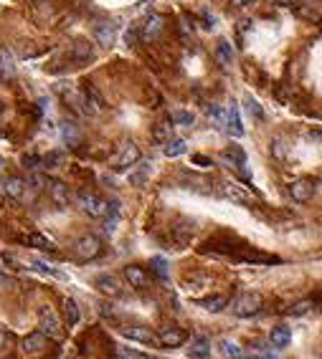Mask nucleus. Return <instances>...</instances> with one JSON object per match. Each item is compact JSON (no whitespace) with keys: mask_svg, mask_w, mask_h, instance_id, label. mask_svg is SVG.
Listing matches in <instances>:
<instances>
[{"mask_svg":"<svg viewBox=\"0 0 322 359\" xmlns=\"http://www.w3.org/2000/svg\"><path fill=\"white\" fill-rule=\"evenodd\" d=\"M76 208L89 218H104L107 215V200L97 197L92 193H76Z\"/></svg>","mask_w":322,"mask_h":359,"instance_id":"obj_1","label":"nucleus"},{"mask_svg":"<svg viewBox=\"0 0 322 359\" xmlns=\"http://www.w3.org/2000/svg\"><path fill=\"white\" fill-rule=\"evenodd\" d=\"M99 251H102V240H99L97 235H81V238H76L71 245V253L79 258V261H92V258L99 255Z\"/></svg>","mask_w":322,"mask_h":359,"instance_id":"obj_2","label":"nucleus"},{"mask_svg":"<svg viewBox=\"0 0 322 359\" xmlns=\"http://www.w3.org/2000/svg\"><path fill=\"white\" fill-rule=\"evenodd\" d=\"M231 311L241 319H251L261 311V296L259 294H241L234 304H231Z\"/></svg>","mask_w":322,"mask_h":359,"instance_id":"obj_3","label":"nucleus"},{"mask_svg":"<svg viewBox=\"0 0 322 359\" xmlns=\"http://www.w3.org/2000/svg\"><path fill=\"white\" fill-rule=\"evenodd\" d=\"M38 327H41V334H46V336H59L61 334V321H59L56 311H53L51 306L38 309Z\"/></svg>","mask_w":322,"mask_h":359,"instance_id":"obj_4","label":"nucleus"},{"mask_svg":"<svg viewBox=\"0 0 322 359\" xmlns=\"http://www.w3.org/2000/svg\"><path fill=\"white\" fill-rule=\"evenodd\" d=\"M137 160H140V147L129 139V142L122 144V152H119L117 162H114V170H117V172H127V170H129V167L135 165Z\"/></svg>","mask_w":322,"mask_h":359,"instance_id":"obj_5","label":"nucleus"},{"mask_svg":"<svg viewBox=\"0 0 322 359\" xmlns=\"http://www.w3.org/2000/svg\"><path fill=\"white\" fill-rule=\"evenodd\" d=\"M292 193V200H297V203H307V200H312L317 195V180H297V182H292L290 187Z\"/></svg>","mask_w":322,"mask_h":359,"instance_id":"obj_6","label":"nucleus"},{"mask_svg":"<svg viewBox=\"0 0 322 359\" xmlns=\"http://www.w3.org/2000/svg\"><path fill=\"white\" fill-rule=\"evenodd\" d=\"M94 286L102 291L104 296H109V299H119L122 296V284H119V278L112 276V273H99L94 278Z\"/></svg>","mask_w":322,"mask_h":359,"instance_id":"obj_7","label":"nucleus"},{"mask_svg":"<svg viewBox=\"0 0 322 359\" xmlns=\"http://www.w3.org/2000/svg\"><path fill=\"white\" fill-rule=\"evenodd\" d=\"M46 346H48L46 334H41V331H33V334H28L26 339L20 342V349H23V354H28V357L43 354V352H46Z\"/></svg>","mask_w":322,"mask_h":359,"instance_id":"obj_8","label":"nucleus"},{"mask_svg":"<svg viewBox=\"0 0 322 359\" xmlns=\"http://www.w3.org/2000/svg\"><path fill=\"white\" fill-rule=\"evenodd\" d=\"M122 334H125L129 342H140V344H147V346H160L158 344V334L150 331L147 327H125Z\"/></svg>","mask_w":322,"mask_h":359,"instance_id":"obj_9","label":"nucleus"},{"mask_svg":"<svg viewBox=\"0 0 322 359\" xmlns=\"http://www.w3.org/2000/svg\"><path fill=\"white\" fill-rule=\"evenodd\" d=\"M150 175H152V165L150 162H142V160H137L135 165H132V170H129V175H127V180H129V185H135V187H142L150 180Z\"/></svg>","mask_w":322,"mask_h":359,"instance_id":"obj_10","label":"nucleus"},{"mask_svg":"<svg viewBox=\"0 0 322 359\" xmlns=\"http://www.w3.org/2000/svg\"><path fill=\"white\" fill-rule=\"evenodd\" d=\"M162 26H165V23H162L160 15H147L145 23L137 28V30H140V38H142V41H155V38L162 33Z\"/></svg>","mask_w":322,"mask_h":359,"instance_id":"obj_11","label":"nucleus"},{"mask_svg":"<svg viewBox=\"0 0 322 359\" xmlns=\"http://www.w3.org/2000/svg\"><path fill=\"white\" fill-rule=\"evenodd\" d=\"M46 190H48V197L53 200V205H56V208H66V205H69V187H66L64 182L51 180V182H46Z\"/></svg>","mask_w":322,"mask_h":359,"instance_id":"obj_12","label":"nucleus"},{"mask_svg":"<svg viewBox=\"0 0 322 359\" xmlns=\"http://www.w3.org/2000/svg\"><path fill=\"white\" fill-rule=\"evenodd\" d=\"M31 271H36V273H41V276H51V278H59V281H66V276L64 271H59V268H53V266H48L46 261H38V258H28V263H26Z\"/></svg>","mask_w":322,"mask_h":359,"instance_id":"obj_13","label":"nucleus"},{"mask_svg":"<svg viewBox=\"0 0 322 359\" xmlns=\"http://www.w3.org/2000/svg\"><path fill=\"white\" fill-rule=\"evenodd\" d=\"M218 193L224 195L226 200H234V203H249V195L241 190V185H236V182H228V180H224V182H218Z\"/></svg>","mask_w":322,"mask_h":359,"instance_id":"obj_14","label":"nucleus"},{"mask_svg":"<svg viewBox=\"0 0 322 359\" xmlns=\"http://www.w3.org/2000/svg\"><path fill=\"white\" fill-rule=\"evenodd\" d=\"M125 278H127V284L135 291H145L147 288V273L142 271L140 266H125Z\"/></svg>","mask_w":322,"mask_h":359,"instance_id":"obj_15","label":"nucleus"},{"mask_svg":"<svg viewBox=\"0 0 322 359\" xmlns=\"http://www.w3.org/2000/svg\"><path fill=\"white\" fill-rule=\"evenodd\" d=\"M94 41L102 46H112L117 41V26L114 23H97L94 26Z\"/></svg>","mask_w":322,"mask_h":359,"instance_id":"obj_16","label":"nucleus"},{"mask_svg":"<svg viewBox=\"0 0 322 359\" xmlns=\"http://www.w3.org/2000/svg\"><path fill=\"white\" fill-rule=\"evenodd\" d=\"M226 132L231 137H243V124H241V114H239V106L231 102L228 111H226Z\"/></svg>","mask_w":322,"mask_h":359,"instance_id":"obj_17","label":"nucleus"},{"mask_svg":"<svg viewBox=\"0 0 322 359\" xmlns=\"http://www.w3.org/2000/svg\"><path fill=\"white\" fill-rule=\"evenodd\" d=\"M221 157H224L226 162H231V165H234L243 177H246V172H243V165H246V152H243V150L239 147V144H231V147H226Z\"/></svg>","mask_w":322,"mask_h":359,"instance_id":"obj_18","label":"nucleus"},{"mask_svg":"<svg viewBox=\"0 0 322 359\" xmlns=\"http://www.w3.org/2000/svg\"><path fill=\"white\" fill-rule=\"evenodd\" d=\"M0 78H3V81L16 78V59H13V53L3 46H0Z\"/></svg>","mask_w":322,"mask_h":359,"instance_id":"obj_19","label":"nucleus"},{"mask_svg":"<svg viewBox=\"0 0 322 359\" xmlns=\"http://www.w3.org/2000/svg\"><path fill=\"white\" fill-rule=\"evenodd\" d=\"M188 357L191 359H208L210 357V342L206 336H193L191 346H188Z\"/></svg>","mask_w":322,"mask_h":359,"instance_id":"obj_20","label":"nucleus"},{"mask_svg":"<svg viewBox=\"0 0 322 359\" xmlns=\"http://www.w3.org/2000/svg\"><path fill=\"white\" fill-rule=\"evenodd\" d=\"M188 339V334L185 331H180V329H162L160 334H158V344L160 346H180L183 342Z\"/></svg>","mask_w":322,"mask_h":359,"instance_id":"obj_21","label":"nucleus"},{"mask_svg":"<svg viewBox=\"0 0 322 359\" xmlns=\"http://www.w3.org/2000/svg\"><path fill=\"white\" fill-rule=\"evenodd\" d=\"M69 56L76 63H86V61L94 59V48H92V43H86V41H76L71 46V51H69Z\"/></svg>","mask_w":322,"mask_h":359,"instance_id":"obj_22","label":"nucleus"},{"mask_svg":"<svg viewBox=\"0 0 322 359\" xmlns=\"http://www.w3.org/2000/svg\"><path fill=\"white\" fill-rule=\"evenodd\" d=\"M3 193L10 197V200H23L26 195V180L20 177H8L3 182Z\"/></svg>","mask_w":322,"mask_h":359,"instance_id":"obj_23","label":"nucleus"},{"mask_svg":"<svg viewBox=\"0 0 322 359\" xmlns=\"http://www.w3.org/2000/svg\"><path fill=\"white\" fill-rule=\"evenodd\" d=\"M195 233V220H188V218H180L177 225H173V235L177 238V243H188V238Z\"/></svg>","mask_w":322,"mask_h":359,"instance_id":"obj_24","label":"nucleus"},{"mask_svg":"<svg viewBox=\"0 0 322 359\" xmlns=\"http://www.w3.org/2000/svg\"><path fill=\"white\" fill-rule=\"evenodd\" d=\"M272 346H279V349H284L287 344L292 342V329L290 327H276V329H272Z\"/></svg>","mask_w":322,"mask_h":359,"instance_id":"obj_25","label":"nucleus"},{"mask_svg":"<svg viewBox=\"0 0 322 359\" xmlns=\"http://www.w3.org/2000/svg\"><path fill=\"white\" fill-rule=\"evenodd\" d=\"M170 137H173V121H158L152 129V139L158 144H165Z\"/></svg>","mask_w":322,"mask_h":359,"instance_id":"obj_26","label":"nucleus"},{"mask_svg":"<svg viewBox=\"0 0 322 359\" xmlns=\"http://www.w3.org/2000/svg\"><path fill=\"white\" fill-rule=\"evenodd\" d=\"M231 59H234V53H231V43L228 41H218V46H216V61L221 63V69H228Z\"/></svg>","mask_w":322,"mask_h":359,"instance_id":"obj_27","label":"nucleus"},{"mask_svg":"<svg viewBox=\"0 0 322 359\" xmlns=\"http://www.w3.org/2000/svg\"><path fill=\"white\" fill-rule=\"evenodd\" d=\"M243 111H246L254 121H264V109L254 96H243Z\"/></svg>","mask_w":322,"mask_h":359,"instance_id":"obj_28","label":"nucleus"},{"mask_svg":"<svg viewBox=\"0 0 322 359\" xmlns=\"http://www.w3.org/2000/svg\"><path fill=\"white\" fill-rule=\"evenodd\" d=\"M26 243L33 245V248H41V251H56V243L51 238H46V235H41V233H31L26 238Z\"/></svg>","mask_w":322,"mask_h":359,"instance_id":"obj_29","label":"nucleus"},{"mask_svg":"<svg viewBox=\"0 0 322 359\" xmlns=\"http://www.w3.org/2000/svg\"><path fill=\"white\" fill-rule=\"evenodd\" d=\"M228 304V299L226 296H210V299H203V301H198V306H203L206 311L210 314H218V311H224V306Z\"/></svg>","mask_w":322,"mask_h":359,"instance_id":"obj_30","label":"nucleus"},{"mask_svg":"<svg viewBox=\"0 0 322 359\" xmlns=\"http://www.w3.org/2000/svg\"><path fill=\"white\" fill-rule=\"evenodd\" d=\"M64 316H66V324H69V327L79 324L81 314H79V306H76L74 299H66V301H64Z\"/></svg>","mask_w":322,"mask_h":359,"instance_id":"obj_31","label":"nucleus"},{"mask_svg":"<svg viewBox=\"0 0 322 359\" xmlns=\"http://www.w3.org/2000/svg\"><path fill=\"white\" fill-rule=\"evenodd\" d=\"M218 352H221V357H226V359H236V357H241V346L236 342H231V339H221L218 342Z\"/></svg>","mask_w":322,"mask_h":359,"instance_id":"obj_32","label":"nucleus"},{"mask_svg":"<svg viewBox=\"0 0 322 359\" xmlns=\"http://www.w3.org/2000/svg\"><path fill=\"white\" fill-rule=\"evenodd\" d=\"M312 309H315V301H312V299H305V301H297L292 309H287V316L297 319V316H305V314H309Z\"/></svg>","mask_w":322,"mask_h":359,"instance_id":"obj_33","label":"nucleus"},{"mask_svg":"<svg viewBox=\"0 0 322 359\" xmlns=\"http://www.w3.org/2000/svg\"><path fill=\"white\" fill-rule=\"evenodd\" d=\"M162 152H165V157H180V154L185 152V139H175V137H170L168 142H165Z\"/></svg>","mask_w":322,"mask_h":359,"instance_id":"obj_34","label":"nucleus"},{"mask_svg":"<svg viewBox=\"0 0 322 359\" xmlns=\"http://www.w3.org/2000/svg\"><path fill=\"white\" fill-rule=\"evenodd\" d=\"M150 268H152V273L158 276V278H162V281H168V276H170V268H168V261H165V258L155 255L152 261H150Z\"/></svg>","mask_w":322,"mask_h":359,"instance_id":"obj_35","label":"nucleus"},{"mask_svg":"<svg viewBox=\"0 0 322 359\" xmlns=\"http://www.w3.org/2000/svg\"><path fill=\"white\" fill-rule=\"evenodd\" d=\"M173 124H180V127H191L193 124V114L185 109H177L173 111Z\"/></svg>","mask_w":322,"mask_h":359,"instance_id":"obj_36","label":"nucleus"},{"mask_svg":"<svg viewBox=\"0 0 322 359\" xmlns=\"http://www.w3.org/2000/svg\"><path fill=\"white\" fill-rule=\"evenodd\" d=\"M64 162V154L61 152H48L46 157H41V165L46 167V170H53V167H59Z\"/></svg>","mask_w":322,"mask_h":359,"instance_id":"obj_37","label":"nucleus"},{"mask_svg":"<svg viewBox=\"0 0 322 359\" xmlns=\"http://www.w3.org/2000/svg\"><path fill=\"white\" fill-rule=\"evenodd\" d=\"M302 18H309V20H317L320 18V5H317V0H312V3H307L305 8H299L297 10Z\"/></svg>","mask_w":322,"mask_h":359,"instance_id":"obj_38","label":"nucleus"},{"mask_svg":"<svg viewBox=\"0 0 322 359\" xmlns=\"http://www.w3.org/2000/svg\"><path fill=\"white\" fill-rule=\"evenodd\" d=\"M20 165H23L28 172H36V170H38V165H41V157H38V154H23Z\"/></svg>","mask_w":322,"mask_h":359,"instance_id":"obj_39","label":"nucleus"},{"mask_svg":"<svg viewBox=\"0 0 322 359\" xmlns=\"http://www.w3.org/2000/svg\"><path fill=\"white\" fill-rule=\"evenodd\" d=\"M272 154L276 157V160H284V154H287V144H284V139H282V137H276V139L272 142Z\"/></svg>","mask_w":322,"mask_h":359,"instance_id":"obj_40","label":"nucleus"},{"mask_svg":"<svg viewBox=\"0 0 322 359\" xmlns=\"http://www.w3.org/2000/svg\"><path fill=\"white\" fill-rule=\"evenodd\" d=\"M114 359H150V357H147V354H140V352H135V349H127V346H122Z\"/></svg>","mask_w":322,"mask_h":359,"instance_id":"obj_41","label":"nucleus"},{"mask_svg":"<svg viewBox=\"0 0 322 359\" xmlns=\"http://www.w3.org/2000/svg\"><path fill=\"white\" fill-rule=\"evenodd\" d=\"M64 139L69 142L71 147H76V144H79V139H81V137H79V132H76V129H74L71 124H66V127H64Z\"/></svg>","mask_w":322,"mask_h":359,"instance_id":"obj_42","label":"nucleus"},{"mask_svg":"<svg viewBox=\"0 0 322 359\" xmlns=\"http://www.w3.org/2000/svg\"><path fill=\"white\" fill-rule=\"evenodd\" d=\"M206 114H208V119H213V121H218V124H224V111H221V106L210 104V106L206 109Z\"/></svg>","mask_w":322,"mask_h":359,"instance_id":"obj_43","label":"nucleus"},{"mask_svg":"<svg viewBox=\"0 0 322 359\" xmlns=\"http://www.w3.org/2000/svg\"><path fill=\"white\" fill-rule=\"evenodd\" d=\"M137 38H140V30H137V28H129V30L125 33V41H127V46H135V43H137Z\"/></svg>","mask_w":322,"mask_h":359,"instance_id":"obj_44","label":"nucleus"},{"mask_svg":"<svg viewBox=\"0 0 322 359\" xmlns=\"http://www.w3.org/2000/svg\"><path fill=\"white\" fill-rule=\"evenodd\" d=\"M8 344H10V334L5 329H0V352H5Z\"/></svg>","mask_w":322,"mask_h":359,"instance_id":"obj_45","label":"nucleus"},{"mask_svg":"<svg viewBox=\"0 0 322 359\" xmlns=\"http://www.w3.org/2000/svg\"><path fill=\"white\" fill-rule=\"evenodd\" d=\"M28 182H31L33 187H43V185H46V182H43V177H41V175H36V172H31Z\"/></svg>","mask_w":322,"mask_h":359,"instance_id":"obj_46","label":"nucleus"},{"mask_svg":"<svg viewBox=\"0 0 322 359\" xmlns=\"http://www.w3.org/2000/svg\"><path fill=\"white\" fill-rule=\"evenodd\" d=\"M193 160H195L198 165H201V167H208V165H210V162L206 160V157H203V154H195V157H193Z\"/></svg>","mask_w":322,"mask_h":359,"instance_id":"obj_47","label":"nucleus"},{"mask_svg":"<svg viewBox=\"0 0 322 359\" xmlns=\"http://www.w3.org/2000/svg\"><path fill=\"white\" fill-rule=\"evenodd\" d=\"M259 359H279V357H274V354H261Z\"/></svg>","mask_w":322,"mask_h":359,"instance_id":"obj_48","label":"nucleus"},{"mask_svg":"<svg viewBox=\"0 0 322 359\" xmlns=\"http://www.w3.org/2000/svg\"><path fill=\"white\" fill-rule=\"evenodd\" d=\"M231 3H234V5H243V3H246V0H231Z\"/></svg>","mask_w":322,"mask_h":359,"instance_id":"obj_49","label":"nucleus"},{"mask_svg":"<svg viewBox=\"0 0 322 359\" xmlns=\"http://www.w3.org/2000/svg\"><path fill=\"white\" fill-rule=\"evenodd\" d=\"M287 3H292V0H284V5H287Z\"/></svg>","mask_w":322,"mask_h":359,"instance_id":"obj_50","label":"nucleus"},{"mask_svg":"<svg viewBox=\"0 0 322 359\" xmlns=\"http://www.w3.org/2000/svg\"><path fill=\"white\" fill-rule=\"evenodd\" d=\"M0 111H3V104H0Z\"/></svg>","mask_w":322,"mask_h":359,"instance_id":"obj_51","label":"nucleus"}]
</instances>
